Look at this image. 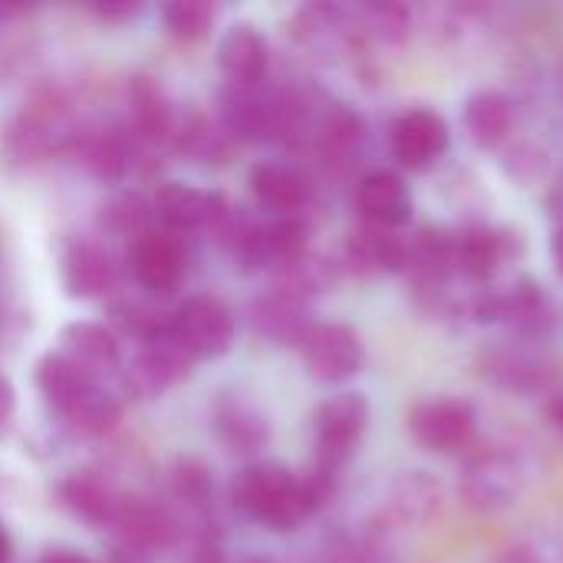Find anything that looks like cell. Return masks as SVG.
Masks as SVG:
<instances>
[{
	"label": "cell",
	"mask_w": 563,
	"mask_h": 563,
	"mask_svg": "<svg viewBox=\"0 0 563 563\" xmlns=\"http://www.w3.org/2000/svg\"><path fill=\"white\" fill-rule=\"evenodd\" d=\"M333 478L317 465L300 478L280 462H254L231 482V501L244 518L271 531H294L327 501Z\"/></svg>",
	"instance_id": "obj_1"
},
{
	"label": "cell",
	"mask_w": 563,
	"mask_h": 563,
	"mask_svg": "<svg viewBox=\"0 0 563 563\" xmlns=\"http://www.w3.org/2000/svg\"><path fill=\"white\" fill-rule=\"evenodd\" d=\"M125 267L132 280L152 297H168L181 287L188 271V251L181 234L165 228H148L125 247Z\"/></svg>",
	"instance_id": "obj_2"
},
{
	"label": "cell",
	"mask_w": 563,
	"mask_h": 563,
	"mask_svg": "<svg viewBox=\"0 0 563 563\" xmlns=\"http://www.w3.org/2000/svg\"><path fill=\"white\" fill-rule=\"evenodd\" d=\"M409 432L412 439L439 455H455L462 449H468L475 442V429H478V416L475 406L465 399H452V396H432V399H419L409 416Z\"/></svg>",
	"instance_id": "obj_3"
},
{
	"label": "cell",
	"mask_w": 563,
	"mask_h": 563,
	"mask_svg": "<svg viewBox=\"0 0 563 563\" xmlns=\"http://www.w3.org/2000/svg\"><path fill=\"white\" fill-rule=\"evenodd\" d=\"M369 422V402L363 393H336L320 402L313 416V435H317V468L340 472L346 455L356 449L360 435Z\"/></svg>",
	"instance_id": "obj_4"
},
{
	"label": "cell",
	"mask_w": 563,
	"mask_h": 563,
	"mask_svg": "<svg viewBox=\"0 0 563 563\" xmlns=\"http://www.w3.org/2000/svg\"><path fill=\"white\" fill-rule=\"evenodd\" d=\"M172 333L195 360H221L234 346V313L218 297H188L172 313Z\"/></svg>",
	"instance_id": "obj_5"
},
{
	"label": "cell",
	"mask_w": 563,
	"mask_h": 563,
	"mask_svg": "<svg viewBox=\"0 0 563 563\" xmlns=\"http://www.w3.org/2000/svg\"><path fill=\"white\" fill-rule=\"evenodd\" d=\"M195 363L198 360L181 346V340L172 333V323H168L165 330H158L155 336H148L142 343V353L125 369L122 386L129 393H135V399H152V396L172 389L175 383H181L195 369Z\"/></svg>",
	"instance_id": "obj_6"
},
{
	"label": "cell",
	"mask_w": 563,
	"mask_h": 563,
	"mask_svg": "<svg viewBox=\"0 0 563 563\" xmlns=\"http://www.w3.org/2000/svg\"><path fill=\"white\" fill-rule=\"evenodd\" d=\"M300 353L310 379L327 386L346 383L363 369L360 333L346 323H313L300 343Z\"/></svg>",
	"instance_id": "obj_7"
},
{
	"label": "cell",
	"mask_w": 563,
	"mask_h": 563,
	"mask_svg": "<svg viewBox=\"0 0 563 563\" xmlns=\"http://www.w3.org/2000/svg\"><path fill=\"white\" fill-rule=\"evenodd\" d=\"M59 277L73 300H99L119 287V267L112 254L86 238L66 241L59 251Z\"/></svg>",
	"instance_id": "obj_8"
},
{
	"label": "cell",
	"mask_w": 563,
	"mask_h": 563,
	"mask_svg": "<svg viewBox=\"0 0 563 563\" xmlns=\"http://www.w3.org/2000/svg\"><path fill=\"white\" fill-rule=\"evenodd\" d=\"M218 122L231 142H264L277 135V99H264L254 86H224L218 92Z\"/></svg>",
	"instance_id": "obj_9"
},
{
	"label": "cell",
	"mask_w": 563,
	"mask_h": 563,
	"mask_svg": "<svg viewBox=\"0 0 563 563\" xmlns=\"http://www.w3.org/2000/svg\"><path fill=\"white\" fill-rule=\"evenodd\" d=\"M462 492H465L468 505H475L482 511L508 508L521 492V468L505 452H482L478 459L468 462Z\"/></svg>",
	"instance_id": "obj_10"
},
{
	"label": "cell",
	"mask_w": 563,
	"mask_h": 563,
	"mask_svg": "<svg viewBox=\"0 0 563 563\" xmlns=\"http://www.w3.org/2000/svg\"><path fill=\"white\" fill-rule=\"evenodd\" d=\"M449 148V122L432 109H409L393 125V155L406 168H426Z\"/></svg>",
	"instance_id": "obj_11"
},
{
	"label": "cell",
	"mask_w": 563,
	"mask_h": 563,
	"mask_svg": "<svg viewBox=\"0 0 563 563\" xmlns=\"http://www.w3.org/2000/svg\"><path fill=\"white\" fill-rule=\"evenodd\" d=\"M125 109H129V132L139 145H165V142L172 145L175 109L152 76L129 79Z\"/></svg>",
	"instance_id": "obj_12"
},
{
	"label": "cell",
	"mask_w": 563,
	"mask_h": 563,
	"mask_svg": "<svg viewBox=\"0 0 563 563\" xmlns=\"http://www.w3.org/2000/svg\"><path fill=\"white\" fill-rule=\"evenodd\" d=\"M59 356H66L76 369L99 379L119 369V340L106 323L96 320H73L59 330Z\"/></svg>",
	"instance_id": "obj_13"
},
{
	"label": "cell",
	"mask_w": 563,
	"mask_h": 563,
	"mask_svg": "<svg viewBox=\"0 0 563 563\" xmlns=\"http://www.w3.org/2000/svg\"><path fill=\"white\" fill-rule=\"evenodd\" d=\"M356 211H360L363 224L399 231L412 214V198H409L406 181L393 172L363 175L356 185Z\"/></svg>",
	"instance_id": "obj_14"
},
{
	"label": "cell",
	"mask_w": 563,
	"mask_h": 563,
	"mask_svg": "<svg viewBox=\"0 0 563 563\" xmlns=\"http://www.w3.org/2000/svg\"><path fill=\"white\" fill-rule=\"evenodd\" d=\"M267 40L254 23H234L218 40V66L231 86H257L267 73Z\"/></svg>",
	"instance_id": "obj_15"
},
{
	"label": "cell",
	"mask_w": 563,
	"mask_h": 563,
	"mask_svg": "<svg viewBox=\"0 0 563 563\" xmlns=\"http://www.w3.org/2000/svg\"><path fill=\"white\" fill-rule=\"evenodd\" d=\"M218 442L234 455H254L267 445V419L244 396H221L211 409Z\"/></svg>",
	"instance_id": "obj_16"
},
{
	"label": "cell",
	"mask_w": 563,
	"mask_h": 563,
	"mask_svg": "<svg viewBox=\"0 0 563 563\" xmlns=\"http://www.w3.org/2000/svg\"><path fill=\"white\" fill-rule=\"evenodd\" d=\"M251 195L257 198L261 208L274 211L277 218H294L307 205V178L290 165V162H257L247 175Z\"/></svg>",
	"instance_id": "obj_17"
},
{
	"label": "cell",
	"mask_w": 563,
	"mask_h": 563,
	"mask_svg": "<svg viewBox=\"0 0 563 563\" xmlns=\"http://www.w3.org/2000/svg\"><path fill=\"white\" fill-rule=\"evenodd\" d=\"M211 205H214L211 191L185 185V181H165V185H158V191L152 198V218L158 221V228L185 238V231L208 228Z\"/></svg>",
	"instance_id": "obj_18"
},
{
	"label": "cell",
	"mask_w": 563,
	"mask_h": 563,
	"mask_svg": "<svg viewBox=\"0 0 563 563\" xmlns=\"http://www.w3.org/2000/svg\"><path fill=\"white\" fill-rule=\"evenodd\" d=\"M56 495L66 511H73L79 521H86L92 528H112L119 501H122V495L92 472H73V475L59 478Z\"/></svg>",
	"instance_id": "obj_19"
},
{
	"label": "cell",
	"mask_w": 563,
	"mask_h": 563,
	"mask_svg": "<svg viewBox=\"0 0 563 563\" xmlns=\"http://www.w3.org/2000/svg\"><path fill=\"white\" fill-rule=\"evenodd\" d=\"M112 528L119 531L122 544L139 548V551L165 548V544L175 538V521H172V515H168L158 501H148V498H139V495H132V498L122 495Z\"/></svg>",
	"instance_id": "obj_20"
},
{
	"label": "cell",
	"mask_w": 563,
	"mask_h": 563,
	"mask_svg": "<svg viewBox=\"0 0 563 563\" xmlns=\"http://www.w3.org/2000/svg\"><path fill=\"white\" fill-rule=\"evenodd\" d=\"M346 257L363 271H406L409 267V238L389 228L360 224L346 238Z\"/></svg>",
	"instance_id": "obj_21"
},
{
	"label": "cell",
	"mask_w": 563,
	"mask_h": 563,
	"mask_svg": "<svg viewBox=\"0 0 563 563\" xmlns=\"http://www.w3.org/2000/svg\"><path fill=\"white\" fill-rule=\"evenodd\" d=\"M99 379L86 376L82 369H76L66 356L59 353H46L36 363V389L43 396V402L56 412L66 416Z\"/></svg>",
	"instance_id": "obj_22"
},
{
	"label": "cell",
	"mask_w": 563,
	"mask_h": 563,
	"mask_svg": "<svg viewBox=\"0 0 563 563\" xmlns=\"http://www.w3.org/2000/svg\"><path fill=\"white\" fill-rule=\"evenodd\" d=\"M254 323H257V333L274 343H303V336L313 327V323H307V303H300L280 290H271L264 300H257Z\"/></svg>",
	"instance_id": "obj_23"
},
{
	"label": "cell",
	"mask_w": 563,
	"mask_h": 563,
	"mask_svg": "<svg viewBox=\"0 0 563 563\" xmlns=\"http://www.w3.org/2000/svg\"><path fill=\"white\" fill-rule=\"evenodd\" d=\"M508 254V241L495 228H468L455 234V271L472 280H488Z\"/></svg>",
	"instance_id": "obj_24"
},
{
	"label": "cell",
	"mask_w": 563,
	"mask_h": 563,
	"mask_svg": "<svg viewBox=\"0 0 563 563\" xmlns=\"http://www.w3.org/2000/svg\"><path fill=\"white\" fill-rule=\"evenodd\" d=\"M172 145L195 158V162H205V165H214V162H224L228 152H231V139L228 132L221 129V122H211L208 115L201 112H188L185 122H178L175 115V132H172Z\"/></svg>",
	"instance_id": "obj_25"
},
{
	"label": "cell",
	"mask_w": 563,
	"mask_h": 563,
	"mask_svg": "<svg viewBox=\"0 0 563 563\" xmlns=\"http://www.w3.org/2000/svg\"><path fill=\"white\" fill-rule=\"evenodd\" d=\"M515 125V109L505 96L498 92H475L465 102V129L472 135L475 145L482 148H495L498 142L508 139Z\"/></svg>",
	"instance_id": "obj_26"
},
{
	"label": "cell",
	"mask_w": 563,
	"mask_h": 563,
	"mask_svg": "<svg viewBox=\"0 0 563 563\" xmlns=\"http://www.w3.org/2000/svg\"><path fill=\"white\" fill-rule=\"evenodd\" d=\"M76 152H79V162L102 181H119L132 165V152L125 139L112 129H96V132L79 135Z\"/></svg>",
	"instance_id": "obj_27"
},
{
	"label": "cell",
	"mask_w": 563,
	"mask_h": 563,
	"mask_svg": "<svg viewBox=\"0 0 563 563\" xmlns=\"http://www.w3.org/2000/svg\"><path fill=\"white\" fill-rule=\"evenodd\" d=\"M99 228L112 238H139L142 231H148L152 224V205L139 195V191H115L99 205Z\"/></svg>",
	"instance_id": "obj_28"
},
{
	"label": "cell",
	"mask_w": 563,
	"mask_h": 563,
	"mask_svg": "<svg viewBox=\"0 0 563 563\" xmlns=\"http://www.w3.org/2000/svg\"><path fill=\"white\" fill-rule=\"evenodd\" d=\"M442 505V488L426 472H406L393 488V511L406 525H426Z\"/></svg>",
	"instance_id": "obj_29"
},
{
	"label": "cell",
	"mask_w": 563,
	"mask_h": 563,
	"mask_svg": "<svg viewBox=\"0 0 563 563\" xmlns=\"http://www.w3.org/2000/svg\"><path fill=\"white\" fill-rule=\"evenodd\" d=\"M66 426L76 429L79 435H106L119 426L122 419V402L106 389V386H92L66 416Z\"/></svg>",
	"instance_id": "obj_30"
},
{
	"label": "cell",
	"mask_w": 563,
	"mask_h": 563,
	"mask_svg": "<svg viewBox=\"0 0 563 563\" xmlns=\"http://www.w3.org/2000/svg\"><path fill=\"white\" fill-rule=\"evenodd\" d=\"M214 16H218V7L208 3V0H175V3L162 7L165 30L175 40H185V43H195V40L208 36L211 26H214Z\"/></svg>",
	"instance_id": "obj_31"
},
{
	"label": "cell",
	"mask_w": 563,
	"mask_h": 563,
	"mask_svg": "<svg viewBox=\"0 0 563 563\" xmlns=\"http://www.w3.org/2000/svg\"><path fill=\"white\" fill-rule=\"evenodd\" d=\"M172 492L178 495V501H185L188 508H205L211 501L214 482L205 462L198 459H181L172 472Z\"/></svg>",
	"instance_id": "obj_32"
},
{
	"label": "cell",
	"mask_w": 563,
	"mask_h": 563,
	"mask_svg": "<svg viewBox=\"0 0 563 563\" xmlns=\"http://www.w3.org/2000/svg\"><path fill=\"white\" fill-rule=\"evenodd\" d=\"M109 313H112V323H115L119 330H125L129 336H135V340H142V343L172 323V317H162L158 310L145 307L142 300H115V303L109 307Z\"/></svg>",
	"instance_id": "obj_33"
},
{
	"label": "cell",
	"mask_w": 563,
	"mask_h": 563,
	"mask_svg": "<svg viewBox=\"0 0 563 563\" xmlns=\"http://www.w3.org/2000/svg\"><path fill=\"white\" fill-rule=\"evenodd\" d=\"M363 16H366L363 26H366L373 36L386 40V43L402 40V36L409 33V23H412V13H409V7H402V3H373V7L363 10Z\"/></svg>",
	"instance_id": "obj_34"
},
{
	"label": "cell",
	"mask_w": 563,
	"mask_h": 563,
	"mask_svg": "<svg viewBox=\"0 0 563 563\" xmlns=\"http://www.w3.org/2000/svg\"><path fill=\"white\" fill-rule=\"evenodd\" d=\"M92 13H96L99 20H106V23H119V20L135 16L139 7H135V3H99V7H92Z\"/></svg>",
	"instance_id": "obj_35"
},
{
	"label": "cell",
	"mask_w": 563,
	"mask_h": 563,
	"mask_svg": "<svg viewBox=\"0 0 563 563\" xmlns=\"http://www.w3.org/2000/svg\"><path fill=\"white\" fill-rule=\"evenodd\" d=\"M36 563H92V561H89L82 551H76V548H63V544H56V548H46Z\"/></svg>",
	"instance_id": "obj_36"
},
{
	"label": "cell",
	"mask_w": 563,
	"mask_h": 563,
	"mask_svg": "<svg viewBox=\"0 0 563 563\" xmlns=\"http://www.w3.org/2000/svg\"><path fill=\"white\" fill-rule=\"evenodd\" d=\"M13 409H16V393H13L10 379H7V376H0V426H3V422H10Z\"/></svg>",
	"instance_id": "obj_37"
},
{
	"label": "cell",
	"mask_w": 563,
	"mask_h": 563,
	"mask_svg": "<svg viewBox=\"0 0 563 563\" xmlns=\"http://www.w3.org/2000/svg\"><path fill=\"white\" fill-rule=\"evenodd\" d=\"M109 563H145V551H139V548H129V544H122V548H115V551H112Z\"/></svg>",
	"instance_id": "obj_38"
},
{
	"label": "cell",
	"mask_w": 563,
	"mask_h": 563,
	"mask_svg": "<svg viewBox=\"0 0 563 563\" xmlns=\"http://www.w3.org/2000/svg\"><path fill=\"white\" fill-rule=\"evenodd\" d=\"M551 261H554L558 274L563 277V228H558V234H554V241H551Z\"/></svg>",
	"instance_id": "obj_39"
},
{
	"label": "cell",
	"mask_w": 563,
	"mask_h": 563,
	"mask_svg": "<svg viewBox=\"0 0 563 563\" xmlns=\"http://www.w3.org/2000/svg\"><path fill=\"white\" fill-rule=\"evenodd\" d=\"M551 211H554V218L561 221V228H563V178H561V185L554 188V195H551Z\"/></svg>",
	"instance_id": "obj_40"
},
{
	"label": "cell",
	"mask_w": 563,
	"mask_h": 563,
	"mask_svg": "<svg viewBox=\"0 0 563 563\" xmlns=\"http://www.w3.org/2000/svg\"><path fill=\"white\" fill-rule=\"evenodd\" d=\"M10 551H13V544H10V534L0 521V563H10Z\"/></svg>",
	"instance_id": "obj_41"
},
{
	"label": "cell",
	"mask_w": 563,
	"mask_h": 563,
	"mask_svg": "<svg viewBox=\"0 0 563 563\" xmlns=\"http://www.w3.org/2000/svg\"><path fill=\"white\" fill-rule=\"evenodd\" d=\"M551 422L563 432V396H558V399L551 402Z\"/></svg>",
	"instance_id": "obj_42"
},
{
	"label": "cell",
	"mask_w": 563,
	"mask_h": 563,
	"mask_svg": "<svg viewBox=\"0 0 563 563\" xmlns=\"http://www.w3.org/2000/svg\"><path fill=\"white\" fill-rule=\"evenodd\" d=\"M241 563H274V561H271V558H244Z\"/></svg>",
	"instance_id": "obj_43"
}]
</instances>
